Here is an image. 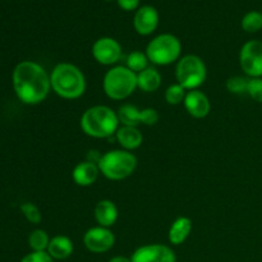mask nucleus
I'll use <instances>...</instances> for the list:
<instances>
[{"label":"nucleus","instance_id":"obj_4","mask_svg":"<svg viewBox=\"0 0 262 262\" xmlns=\"http://www.w3.org/2000/svg\"><path fill=\"white\" fill-rule=\"evenodd\" d=\"M137 158L133 152L123 148L110 150L102 154L99 160L100 173L109 181H124L135 173L137 168Z\"/></svg>","mask_w":262,"mask_h":262},{"label":"nucleus","instance_id":"obj_12","mask_svg":"<svg viewBox=\"0 0 262 262\" xmlns=\"http://www.w3.org/2000/svg\"><path fill=\"white\" fill-rule=\"evenodd\" d=\"M132 262H177V256L169 246L151 243L138 247L130 256Z\"/></svg>","mask_w":262,"mask_h":262},{"label":"nucleus","instance_id":"obj_9","mask_svg":"<svg viewBox=\"0 0 262 262\" xmlns=\"http://www.w3.org/2000/svg\"><path fill=\"white\" fill-rule=\"evenodd\" d=\"M117 113L120 125H130V127H138L141 124L152 127L158 124L160 118L158 110L154 107L140 109L133 104H123Z\"/></svg>","mask_w":262,"mask_h":262},{"label":"nucleus","instance_id":"obj_5","mask_svg":"<svg viewBox=\"0 0 262 262\" xmlns=\"http://www.w3.org/2000/svg\"><path fill=\"white\" fill-rule=\"evenodd\" d=\"M137 87V74L125 66H114L105 73L102 90L109 99L122 101L132 96Z\"/></svg>","mask_w":262,"mask_h":262},{"label":"nucleus","instance_id":"obj_22","mask_svg":"<svg viewBox=\"0 0 262 262\" xmlns=\"http://www.w3.org/2000/svg\"><path fill=\"white\" fill-rule=\"evenodd\" d=\"M150 63L146 53H142V51H132L130 54H128L127 60H125V67L129 68L130 71L135 72L136 74L142 72L143 69H146Z\"/></svg>","mask_w":262,"mask_h":262},{"label":"nucleus","instance_id":"obj_21","mask_svg":"<svg viewBox=\"0 0 262 262\" xmlns=\"http://www.w3.org/2000/svg\"><path fill=\"white\" fill-rule=\"evenodd\" d=\"M51 238L43 229H35L28 235V245L35 252H46Z\"/></svg>","mask_w":262,"mask_h":262},{"label":"nucleus","instance_id":"obj_29","mask_svg":"<svg viewBox=\"0 0 262 262\" xmlns=\"http://www.w3.org/2000/svg\"><path fill=\"white\" fill-rule=\"evenodd\" d=\"M119 8L125 12H132L140 7V0H117Z\"/></svg>","mask_w":262,"mask_h":262},{"label":"nucleus","instance_id":"obj_26","mask_svg":"<svg viewBox=\"0 0 262 262\" xmlns=\"http://www.w3.org/2000/svg\"><path fill=\"white\" fill-rule=\"evenodd\" d=\"M20 211L31 224H40L41 220H42L40 209L32 202H25V204L20 205Z\"/></svg>","mask_w":262,"mask_h":262},{"label":"nucleus","instance_id":"obj_17","mask_svg":"<svg viewBox=\"0 0 262 262\" xmlns=\"http://www.w3.org/2000/svg\"><path fill=\"white\" fill-rule=\"evenodd\" d=\"M94 216L97 225L104 228H112L117 223L119 211L112 200H100L94 210Z\"/></svg>","mask_w":262,"mask_h":262},{"label":"nucleus","instance_id":"obj_24","mask_svg":"<svg viewBox=\"0 0 262 262\" xmlns=\"http://www.w3.org/2000/svg\"><path fill=\"white\" fill-rule=\"evenodd\" d=\"M187 95V90L184 89L183 86H181L179 83H173L165 90V101L168 102L169 105H176L183 104L184 99H186Z\"/></svg>","mask_w":262,"mask_h":262},{"label":"nucleus","instance_id":"obj_10","mask_svg":"<svg viewBox=\"0 0 262 262\" xmlns=\"http://www.w3.org/2000/svg\"><path fill=\"white\" fill-rule=\"evenodd\" d=\"M83 245L87 251L92 253L109 252L115 245V235L110 228L104 227H92L84 233L83 235Z\"/></svg>","mask_w":262,"mask_h":262},{"label":"nucleus","instance_id":"obj_23","mask_svg":"<svg viewBox=\"0 0 262 262\" xmlns=\"http://www.w3.org/2000/svg\"><path fill=\"white\" fill-rule=\"evenodd\" d=\"M242 28L248 33H256L262 30V13L257 10L248 12L245 17L242 18Z\"/></svg>","mask_w":262,"mask_h":262},{"label":"nucleus","instance_id":"obj_2","mask_svg":"<svg viewBox=\"0 0 262 262\" xmlns=\"http://www.w3.org/2000/svg\"><path fill=\"white\" fill-rule=\"evenodd\" d=\"M51 91L64 100H77L86 92L84 73L76 64L63 61L56 64L50 73Z\"/></svg>","mask_w":262,"mask_h":262},{"label":"nucleus","instance_id":"obj_8","mask_svg":"<svg viewBox=\"0 0 262 262\" xmlns=\"http://www.w3.org/2000/svg\"><path fill=\"white\" fill-rule=\"evenodd\" d=\"M239 66L248 78L262 77V41L250 40L241 48Z\"/></svg>","mask_w":262,"mask_h":262},{"label":"nucleus","instance_id":"obj_15","mask_svg":"<svg viewBox=\"0 0 262 262\" xmlns=\"http://www.w3.org/2000/svg\"><path fill=\"white\" fill-rule=\"evenodd\" d=\"M100 169L96 163L83 160L77 164L72 171V179L79 187H90L99 179Z\"/></svg>","mask_w":262,"mask_h":262},{"label":"nucleus","instance_id":"obj_18","mask_svg":"<svg viewBox=\"0 0 262 262\" xmlns=\"http://www.w3.org/2000/svg\"><path fill=\"white\" fill-rule=\"evenodd\" d=\"M193 230V222L187 216H179L171 223L168 232L169 243L173 246H181L188 239Z\"/></svg>","mask_w":262,"mask_h":262},{"label":"nucleus","instance_id":"obj_3","mask_svg":"<svg viewBox=\"0 0 262 262\" xmlns=\"http://www.w3.org/2000/svg\"><path fill=\"white\" fill-rule=\"evenodd\" d=\"M82 132L92 138L115 137L120 127L118 113L106 105H94L83 112L79 119Z\"/></svg>","mask_w":262,"mask_h":262},{"label":"nucleus","instance_id":"obj_16","mask_svg":"<svg viewBox=\"0 0 262 262\" xmlns=\"http://www.w3.org/2000/svg\"><path fill=\"white\" fill-rule=\"evenodd\" d=\"M115 141L119 143L120 148L127 151H135L141 147L143 142V135L138 127L130 125H120L115 133Z\"/></svg>","mask_w":262,"mask_h":262},{"label":"nucleus","instance_id":"obj_31","mask_svg":"<svg viewBox=\"0 0 262 262\" xmlns=\"http://www.w3.org/2000/svg\"><path fill=\"white\" fill-rule=\"evenodd\" d=\"M106 2H109V0H106Z\"/></svg>","mask_w":262,"mask_h":262},{"label":"nucleus","instance_id":"obj_30","mask_svg":"<svg viewBox=\"0 0 262 262\" xmlns=\"http://www.w3.org/2000/svg\"><path fill=\"white\" fill-rule=\"evenodd\" d=\"M107 262H132V261H130V257H127V256H114V257L110 258Z\"/></svg>","mask_w":262,"mask_h":262},{"label":"nucleus","instance_id":"obj_27","mask_svg":"<svg viewBox=\"0 0 262 262\" xmlns=\"http://www.w3.org/2000/svg\"><path fill=\"white\" fill-rule=\"evenodd\" d=\"M247 95L256 102L262 104V77L248 79Z\"/></svg>","mask_w":262,"mask_h":262},{"label":"nucleus","instance_id":"obj_11","mask_svg":"<svg viewBox=\"0 0 262 262\" xmlns=\"http://www.w3.org/2000/svg\"><path fill=\"white\" fill-rule=\"evenodd\" d=\"M91 53L99 64L114 67L122 58V45L113 37H100L92 45Z\"/></svg>","mask_w":262,"mask_h":262},{"label":"nucleus","instance_id":"obj_19","mask_svg":"<svg viewBox=\"0 0 262 262\" xmlns=\"http://www.w3.org/2000/svg\"><path fill=\"white\" fill-rule=\"evenodd\" d=\"M73 241L69 237H67V235L59 234L51 238L46 252H48L55 261H63L71 257V256L73 255Z\"/></svg>","mask_w":262,"mask_h":262},{"label":"nucleus","instance_id":"obj_20","mask_svg":"<svg viewBox=\"0 0 262 262\" xmlns=\"http://www.w3.org/2000/svg\"><path fill=\"white\" fill-rule=\"evenodd\" d=\"M163 83L161 73L155 67H147L142 72L137 73V87L143 92H155L160 89Z\"/></svg>","mask_w":262,"mask_h":262},{"label":"nucleus","instance_id":"obj_14","mask_svg":"<svg viewBox=\"0 0 262 262\" xmlns=\"http://www.w3.org/2000/svg\"><path fill=\"white\" fill-rule=\"evenodd\" d=\"M159 25V13L151 5H143L138 8L133 18V26L138 35L148 36L158 28Z\"/></svg>","mask_w":262,"mask_h":262},{"label":"nucleus","instance_id":"obj_6","mask_svg":"<svg viewBox=\"0 0 262 262\" xmlns=\"http://www.w3.org/2000/svg\"><path fill=\"white\" fill-rule=\"evenodd\" d=\"M145 53L154 66H170L182 58V42L171 33H163L147 43Z\"/></svg>","mask_w":262,"mask_h":262},{"label":"nucleus","instance_id":"obj_28","mask_svg":"<svg viewBox=\"0 0 262 262\" xmlns=\"http://www.w3.org/2000/svg\"><path fill=\"white\" fill-rule=\"evenodd\" d=\"M20 262H55V260L48 252H35V251H32L31 253L26 255Z\"/></svg>","mask_w":262,"mask_h":262},{"label":"nucleus","instance_id":"obj_7","mask_svg":"<svg viewBox=\"0 0 262 262\" xmlns=\"http://www.w3.org/2000/svg\"><path fill=\"white\" fill-rule=\"evenodd\" d=\"M207 77V68L204 59L194 54L183 55L176 67L177 83L183 86L187 91L199 90L205 83Z\"/></svg>","mask_w":262,"mask_h":262},{"label":"nucleus","instance_id":"obj_25","mask_svg":"<svg viewBox=\"0 0 262 262\" xmlns=\"http://www.w3.org/2000/svg\"><path fill=\"white\" fill-rule=\"evenodd\" d=\"M248 77L243 76H233L227 79V87L228 91L233 95H243L247 94V87H248Z\"/></svg>","mask_w":262,"mask_h":262},{"label":"nucleus","instance_id":"obj_1","mask_svg":"<svg viewBox=\"0 0 262 262\" xmlns=\"http://www.w3.org/2000/svg\"><path fill=\"white\" fill-rule=\"evenodd\" d=\"M12 79L15 95L23 104H41L51 91L50 74L36 61L23 60L18 63Z\"/></svg>","mask_w":262,"mask_h":262},{"label":"nucleus","instance_id":"obj_13","mask_svg":"<svg viewBox=\"0 0 262 262\" xmlns=\"http://www.w3.org/2000/svg\"><path fill=\"white\" fill-rule=\"evenodd\" d=\"M183 105L187 113L194 119H204L211 112V102H210L209 97L200 90L187 91Z\"/></svg>","mask_w":262,"mask_h":262}]
</instances>
